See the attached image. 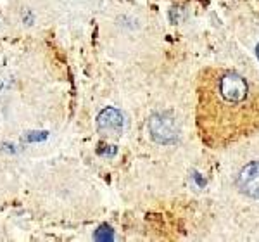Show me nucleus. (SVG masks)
Wrapping results in <instances>:
<instances>
[{
  "label": "nucleus",
  "mask_w": 259,
  "mask_h": 242,
  "mask_svg": "<svg viewBox=\"0 0 259 242\" xmlns=\"http://www.w3.org/2000/svg\"><path fill=\"white\" fill-rule=\"evenodd\" d=\"M197 92V128L209 147H227L259 130V85L239 71H202Z\"/></svg>",
  "instance_id": "nucleus-1"
},
{
  "label": "nucleus",
  "mask_w": 259,
  "mask_h": 242,
  "mask_svg": "<svg viewBox=\"0 0 259 242\" xmlns=\"http://www.w3.org/2000/svg\"><path fill=\"white\" fill-rule=\"evenodd\" d=\"M147 130L150 139L157 144H173L177 142L180 130H178V125L177 119L171 112H156L149 118L147 123Z\"/></svg>",
  "instance_id": "nucleus-2"
},
{
  "label": "nucleus",
  "mask_w": 259,
  "mask_h": 242,
  "mask_svg": "<svg viewBox=\"0 0 259 242\" xmlns=\"http://www.w3.org/2000/svg\"><path fill=\"white\" fill-rule=\"evenodd\" d=\"M123 114L114 107H106L97 116V130L104 137H119L123 132Z\"/></svg>",
  "instance_id": "nucleus-3"
},
{
  "label": "nucleus",
  "mask_w": 259,
  "mask_h": 242,
  "mask_svg": "<svg viewBox=\"0 0 259 242\" xmlns=\"http://www.w3.org/2000/svg\"><path fill=\"white\" fill-rule=\"evenodd\" d=\"M237 185L240 192L252 199H259V161H252L240 170L237 177Z\"/></svg>",
  "instance_id": "nucleus-4"
},
{
  "label": "nucleus",
  "mask_w": 259,
  "mask_h": 242,
  "mask_svg": "<svg viewBox=\"0 0 259 242\" xmlns=\"http://www.w3.org/2000/svg\"><path fill=\"white\" fill-rule=\"evenodd\" d=\"M94 239L95 240H100V242H107V240H114V232H112V228L109 225H100V227L95 230L94 233Z\"/></svg>",
  "instance_id": "nucleus-5"
},
{
  "label": "nucleus",
  "mask_w": 259,
  "mask_h": 242,
  "mask_svg": "<svg viewBox=\"0 0 259 242\" xmlns=\"http://www.w3.org/2000/svg\"><path fill=\"white\" fill-rule=\"evenodd\" d=\"M49 137V132L47 130H33V132H26L23 135V142H26V144H35V142H44L45 139Z\"/></svg>",
  "instance_id": "nucleus-6"
},
{
  "label": "nucleus",
  "mask_w": 259,
  "mask_h": 242,
  "mask_svg": "<svg viewBox=\"0 0 259 242\" xmlns=\"http://www.w3.org/2000/svg\"><path fill=\"white\" fill-rule=\"evenodd\" d=\"M256 56H257V59H259V44H257V47H256Z\"/></svg>",
  "instance_id": "nucleus-7"
}]
</instances>
